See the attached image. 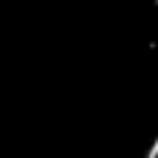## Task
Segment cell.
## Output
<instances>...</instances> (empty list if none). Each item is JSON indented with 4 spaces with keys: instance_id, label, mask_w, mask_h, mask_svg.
Segmentation results:
<instances>
[{
    "instance_id": "obj_1",
    "label": "cell",
    "mask_w": 158,
    "mask_h": 158,
    "mask_svg": "<svg viewBox=\"0 0 158 158\" xmlns=\"http://www.w3.org/2000/svg\"><path fill=\"white\" fill-rule=\"evenodd\" d=\"M147 158H158V139L153 142V147H150V153H147Z\"/></svg>"
},
{
    "instance_id": "obj_2",
    "label": "cell",
    "mask_w": 158,
    "mask_h": 158,
    "mask_svg": "<svg viewBox=\"0 0 158 158\" xmlns=\"http://www.w3.org/2000/svg\"><path fill=\"white\" fill-rule=\"evenodd\" d=\"M156 3H158V0H156Z\"/></svg>"
}]
</instances>
